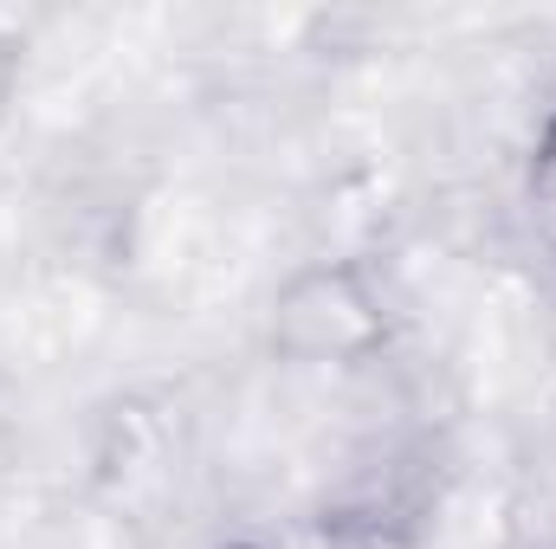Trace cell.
<instances>
[{
    "mask_svg": "<svg viewBox=\"0 0 556 549\" xmlns=\"http://www.w3.org/2000/svg\"><path fill=\"white\" fill-rule=\"evenodd\" d=\"M538 201H544V227L556 233V137L544 149V162H538Z\"/></svg>",
    "mask_w": 556,
    "mask_h": 549,
    "instance_id": "cell-1",
    "label": "cell"
}]
</instances>
